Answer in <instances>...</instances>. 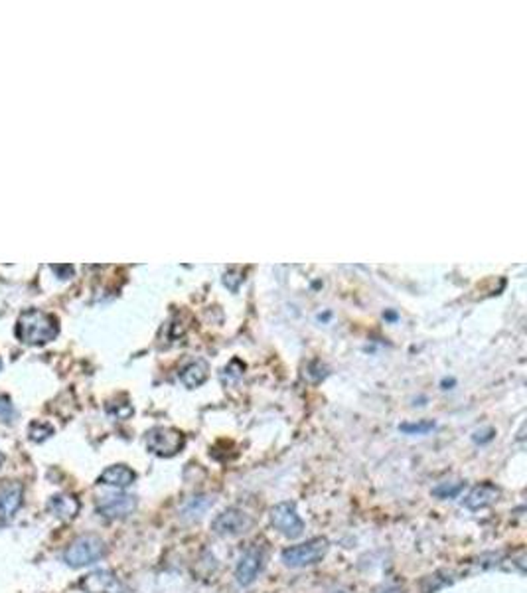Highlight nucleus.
<instances>
[{"label":"nucleus","mask_w":527,"mask_h":593,"mask_svg":"<svg viewBox=\"0 0 527 593\" xmlns=\"http://www.w3.org/2000/svg\"><path fill=\"white\" fill-rule=\"evenodd\" d=\"M14 332H16V338L24 344L40 346V344L52 342L58 337V319L44 311H38V309H28L18 316Z\"/></svg>","instance_id":"f257e3e1"},{"label":"nucleus","mask_w":527,"mask_h":593,"mask_svg":"<svg viewBox=\"0 0 527 593\" xmlns=\"http://www.w3.org/2000/svg\"><path fill=\"white\" fill-rule=\"evenodd\" d=\"M105 554H107V544H105L101 536L81 534L64 552V562L68 564L69 568L77 570V568H85V566H91L95 562H99L101 558H105Z\"/></svg>","instance_id":"f03ea898"},{"label":"nucleus","mask_w":527,"mask_h":593,"mask_svg":"<svg viewBox=\"0 0 527 593\" xmlns=\"http://www.w3.org/2000/svg\"><path fill=\"white\" fill-rule=\"evenodd\" d=\"M328 540L326 538H310L302 544L290 546L287 550H283L281 559L287 568H309V566H316L320 564L322 559L326 558L328 552Z\"/></svg>","instance_id":"7ed1b4c3"},{"label":"nucleus","mask_w":527,"mask_h":593,"mask_svg":"<svg viewBox=\"0 0 527 593\" xmlns=\"http://www.w3.org/2000/svg\"><path fill=\"white\" fill-rule=\"evenodd\" d=\"M186 437L182 431L174 427H154L147 433V447L150 453L158 457H174L184 449Z\"/></svg>","instance_id":"20e7f679"},{"label":"nucleus","mask_w":527,"mask_h":593,"mask_svg":"<svg viewBox=\"0 0 527 593\" xmlns=\"http://www.w3.org/2000/svg\"><path fill=\"white\" fill-rule=\"evenodd\" d=\"M271 524L275 526V530H279L285 538L295 540L298 536H302L304 532V520L300 518L297 506L292 502H279L275 504L271 512H269Z\"/></svg>","instance_id":"39448f33"},{"label":"nucleus","mask_w":527,"mask_h":593,"mask_svg":"<svg viewBox=\"0 0 527 593\" xmlns=\"http://www.w3.org/2000/svg\"><path fill=\"white\" fill-rule=\"evenodd\" d=\"M265 566V552L263 548L259 546H249L237 559V566H235V580L239 585L247 587L251 585L259 573L263 571Z\"/></svg>","instance_id":"423d86ee"},{"label":"nucleus","mask_w":527,"mask_h":593,"mask_svg":"<svg viewBox=\"0 0 527 593\" xmlns=\"http://www.w3.org/2000/svg\"><path fill=\"white\" fill-rule=\"evenodd\" d=\"M251 516L245 514L239 508H228V511L219 512L218 516L211 522V530L218 536L231 538V536H239L247 532L251 528Z\"/></svg>","instance_id":"0eeeda50"},{"label":"nucleus","mask_w":527,"mask_h":593,"mask_svg":"<svg viewBox=\"0 0 527 593\" xmlns=\"http://www.w3.org/2000/svg\"><path fill=\"white\" fill-rule=\"evenodd\" d=\"M137 497L133 495H107L97 502V512L109 520H121L137 511Z\"/></svg>","instance_id":"6e6552de"},{"label":"nucleus","mask_w":527,"mask_h":593,"mask_svg":"<svg viewBox=\"0 0 527 593\" xmlns=\"http://www.w3.org/2000/svg\"><path fill=\"white\" fill-rule=\"evenodd\" d=\"M24 502V487L18 481L0 483V524L10 522Z\"/></svg>","instance_id":"1a4fd4ad"},{"label":"nucleus","mask_w":527,"mask_h":593,"mask_svg":"<svg viewBox=\"0 0 527 593\" xmlns=\"http://www.w3.org/2000/svg\"><path fill=\"white\" fill-rule=\"evenodd\" d=\"M83 593H123V585L109 570H95L80 582Z\"/></svg>","instance_id":"9d476101"},{"label":"nucleus","mask_w":527,"mask_h":593,"mask_svg":"<svg viewBox=\"0 0 527 593\" xmlns=\"http://www.w3.org/2000/svg\"><path fill=\"white\" fill-rule=\"evenodd\" d=\"M498 499H500V489L492 483H482V485L470 490L466 499L462 500V504L468 511H482V508L492 506Z\"/></svg>","instance_id":"9b49d317"},{"label":"nucleus","mask_w":527,"mask_h":593,"mask_svg":"<svg viewBox=\"0 0 527 593\" xmlns=\"http://www.w3.org/2000/svg\"><path fill=\"white\" fill-rule=\"evenodd\" d=\"M80 500L75 499L73 495H66V492L54 495L52 499L47 500V511L64 522H71L80 514Z\"/></svg>","instance_id":"f8f14e48"},{"label":"nucleus","mask_w":527,"mask_h":593,"mask_svg":"<svg viewBox=\"0 0 527 593\" xmlns=\"http://www.w3.org/2000/svg\"><path fill=\"white\" fill-rule=\"evenodd\" d=\"M137 481V473L126 465H111L105 469L99 475L97 483L107 485V487H115V489H126Z\"/></svg>","instance_id":"ddd939ff"},{"label":"nucleus","mask_w":527,"mask_h":593,"mask_svg":"<svg viewBox=\"0 0 527 593\" xmlns=\"http://www.w3.org/2000/svg\"><path fill=\"white\" fill-rule=\"evenodd\" d=\"M214 497H206V495H198V497H192L184 502L182 506V516L188 518V520H195V518H202L211 506H214Z\"/></svg>","instance_id":"4468645a"},{"label":"nucleus","mask_w":527,"mask_h":593,"mask_svg":"<svg viewBox=\"0 0 527 593\" xmlns=\"http://www.w3.org/2000/svg\"><path fill=\"white\" fill-rule=\"evenodd\" d=\"M207 378V364L206 362H194L188 368H184L180 374V380L186 388H198L206 382Z\"/></svg>","instance_id":"2eb2a0df"},{"label":"nucleus","mask_w":527,"mask_h":593,"mask_svg":"<svg viewBox=\"0 0 527 593\" xmlns=\"http://www.w3.org/2000/svg\"><path fill=\"white\" fill-rule=\"evenodd\" d=\"M462 489H464V483H440L438 487L433 489V495L436 499H454L459 497Z\"/></svg>","instance_id":"dca6fc26"},{"label":"nucleus","mask_w":527,"mask_h":593,"mask_svg":"<svg viewBox=\"0 0 527 593\" xmlns=\"http://www.w3.org/2000/svg\"><path fill=\"white\" fill-rule=\"evenodd\" d=\"M54 433V430L47 425V423H40V421H34L30 425V439L36 443H42L44 439H47L50 435Z\"/></svg>","instance_id":"f3484780"},{"label":"nucleus","mask_w":527,"mask_h":593,"mask_svg":"<svg viewBox=\"0 0 527 593\" xmlns=\"http://www.w3.org/2000/svg\"><path fill=\"white\" fill-rule=\"evenodd\" d=\"M14 416H16V411H14V406H12L10 400H8L6 395H0V419H2L4 423H10Z\"/></svg>","instance_id":"a211bd4d"},{"label":"nucleus","mask_w":527,"mask_h":593,"mask_svg":"<svg viewBox=\"0 0 527 593\" xmlns=\"http://www.w3.org/2000/svg\"><path fill=\"white\" fill-rule=\"evenodd\" d=\"M431 430H435V423L433 421H424V423H405V425H401V431H405V433H409V435H413V433H419V435H424V433H429Z\"/></svg>","instance_id":"6ab92c4d"},{"label":"nucleus","mask_w":527,"mask_h":593,"mask_svg":"<svg viewBox=\"0 0 527 593\" xmlns=\"http://www.w3.org/2000/svg\"><path fill=\"white\" fill-rule=\"evenodd\" d=\"M330 593H348V592H344V590H334V592H330Z\"/></svg>","instance_id":"aec40b11"},{"label":"nucleus","mask_w":527,"mask_h":593,"mask_svg":"<svg viewBox=\"0 0 527 593\" xmlns=\"http://www.w3.org/2000/svg\"><path fill=\"white\" fill-rule=\"evenodd\" d=\"M2 463H4V455L0 453V467H2Z\"/></svg>","instance_id":"412c9836"},{"label":"nucleus","mask_w":527,"mask_h":593,"mask_svg":"<svg viewBox=\"0 0 527 593\" xmlns=\"http://www.w3.org/2000/svg\"><path fill=\"white\" fill-rule=\"evenodd\" d=\"M387 593H399V590H389V592Z\"/></svg>","instance_id":"4be33fe9"},{"label":"nucleus","mask_w":527,"mask_h":593,"mask_svg":"<svg viewBox=\"0 0 527 593\" xmlns=\"http://www.w3.org/2000/svg\"><path fill=\"white\" fill-rule=\"evenodd\" d=\"M0 370H2V360H0Z\"/></svg>","instance_id":"5701e85b"}]
</instances>
